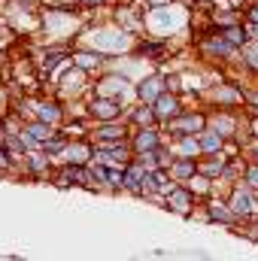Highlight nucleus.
Here are the masks:
<instances>
[{
	"mask_svg": "<svg viewBox=\"0 0 258 261\" xmlns=\"http://www.w3.org/2000/svg\"><path fill=\"white\" fill-rule=\"evenodd\" d=\"M210 125V119L203 116V113H197V110H192V113H179L173 122H167V134L170 137H179V134H200V130Z\"/></svg>",
	"mask_w": 258,
	"mask_h": 261,
	"instance_id": "7ed1b4c3",
	"label": "nucleus"
},
{
	"mask_svg": "<svg viewBox=\"0 0 258 261\" xmlns=\"http://www.w3.org/2000/svg\"><path fill=\"white\" fill-rule=\"evenodd\" d=\"M194 197H197V195H194L192 189L179 182V186H176V189H173L170 195L164 197V206H167L170 213H179V216H192V210H194Z\"/></svg>",
	"mask_w": 258,
	"mask_h": 261,
	"instance_id": "423d86ee",
	"label": "nucleus"
},
{
	"mask_svg": "<svg viewBox=\"0 0 258 261\" xmlns=\"http://www.w3.org/2000/svg\"><path fill=\"white\" fill-rule=\"evenodd\" d=\"M149 167H143L137 158L125 164V192H134V195H143V189H146V182H149Z\"/></svg>",
	"mask_w": 258,
	"mask_h": 261,
	"instance_id": "6e6552de",
	"label": "nucleus"
},
{
	"mask_svg": "<svg viewBox=\"0 0 258 261\" xmlns=\"http://www.w3.org/2000/svg\"><path fill=\"white\" fill-rule=\"evenodd\" d=\"M85 110H88L91 122H113V119H122L128 113V107L119 97H104V94H91V100L85 103Z\"/></svg>",
	"mask_w": 258,
	"mask_h": 261,
	"instance_id": "f03ea898",
	"label": "nucleus"
},
{
	"mask_svg": "<svg viewBox=\"0 0 258 261\" xmlns=\"http://www.w3.org/2000/svg\"><path fill=\"white\" fill-rule=\"evenodd\" d=\"M152 110H155V116H158V122H173L183 110H186V103H183V94H176V91H164L155 103H152Z\"/></svg>",
	"mask_w": 258,
	"mask_h": 261,
	"instance_id": "20e7f679",
	"label": "nucleus"
},
{
	"mask_svg": "<svg viewBox=\"0 0 258 261\" xmlns=\"http://www.w3.org/2000/svg\"><path fill=\"white\" fill-rule=\"evenodd\" d=\"M243 182H246V186H249L252 192H258V164H252V161L246 164V173H243Z\"/></svg>",
	"mask_w": 258,
	"mask_h": 261,
	"instance_id": "4468645a",
	"label": "nucleus"
},
{
	"mask_svg": "<svg viewBox=\"0 0 258 261\" xmlns=\"http://www.w3.org/2000/svg\"><path fill=\"white\" fill-rule=\"evenodd\" d=\"M164 140H167V137L161 134V128H134L131 146H134V155H140V152H155V149H161Z\"/></svg>",
	"mask_w": 258,
	"mask_h": 261,
	"instance_id": "39448f33",
	"label": "nucleus"
},
{
	"mask_svg": "<svg viewBox=\"0 0 258 261\" xmlns=\"http://www.w3.org/2000/svg\"><path fill=\"white\" fill-rule=\"evenodd\" d=\"M164 91H167V76L155 73V76H146L137 82V100H143V103H155Z\"/></svg>",
	"mask_w": 258,
	"mask_h": 261,
	"instance_id": "0eeeda50",
	"label": "nucleus"
},
{
	"mask_svg": "<svg viewBox=\"0 0 258 261\" xmlns=\"http://www.w3.org/2000/svg\"><path fill=\"white\" fill-rule=\"evenodd\" d=\"M12 164H15V158L6 152V146H0V173H6V170H12Z\"/></svg>",
	"mask_w": 258,
	"mask_h": 261,
	"instance_id": "2eb2a0df",
	"label": "nucleus"
},
{
	"mask_svg": "<svg viewBox=\"0 0 258 261\" xmlns=\"http://www.w3.org/2000/svg\"><path fill=\"white\" fill-rule=\"evenodd\" d=\"M37 119L49 122V125H61L64 119V107L58 100H37Z\"/></svg>",
	"mask_w": 258,
	"mask_h": 261,
	"instance_id": "f8f14e48",
	"label": "nucleus"
},
{
	"mask_svg": "<svg viewBox=\"0 0 258 261\" xmlns=\"http://www.w3.org/2000/svg\"><path fill=\"white\" fill-rule=\"evenodd\" d=\"M197 140H200L203 155H219V152H225V146H228V140H225L216 128H210V125L197 134Z\"/></svg>",
	"mask_w": 258,
	"mask_h": 261,
	"instance_id": "9d476101",
	"label": "nucleus"
},
{
	"mask_svg": "<svg viewBox=\"0 0 258 261\" xmlns=\"http://www.w3.org/2000/svg\"><path fill=\"white\" fill-rule=\"evenodd\" d=\"M125 119H128L134 128H158L161 125L158 116H155V110H152V103H143V100H137L131 107L128 113H125Z\"/></svg>",
	"mask_w": 258,
	"mask_h": 261,
	"instance_id": "1a4fd4ad",
	"label": "nucleus"
},
{
	"mask_svg": "<svg viewBox=\"0 0 258 261\" xmlns=\"http://www.w3.org/2000/svg\"><path fill=\"white\" fill-rule=\"evenodd\" d=\"M207 100L216 107V110H243V103H246V94L237 88V85H231V82H216L213 88H207Z\"/></svg>",
	"mask_w": 258,
	"mask_h": 261,
	"instance_id": "f257e3e1",
	"label": "nucleus"
},
{
	"mask_svg": "<svg viewBox=\"0 0 258 261\" xmlns=\"http://www.w3.org/2000/svg\"><path fill=\"white\" fill-rule=\"evenodd\" d=\"M104 58H107V55L97 52V49H91V52H88V49H79V52H73V67H82V70L88 73V70H94V67L104 64Z\"/></svg>",
	"mask_w": 258,
	"mask_h": 261,
	"instance_id": "ddd939ff",
	"label": "nucleus"
},
{
	"mask_svg": "<svg viewBox=\"0 0 258 261\" xmlns=\"http://www.w3.org/2000/svg\"><path fill=\"white\" fill-rule=\"evenodd\" d=\"M167 173H170L176 182L189 186V179H192L194 173H197V158H176V161L167 167Z\"/></svg>",
	"mask_w": 258,
	"mask_h": 261,
	"instance_id": "9b49d317",
	"label": "nucleus"
}]
</instances>
